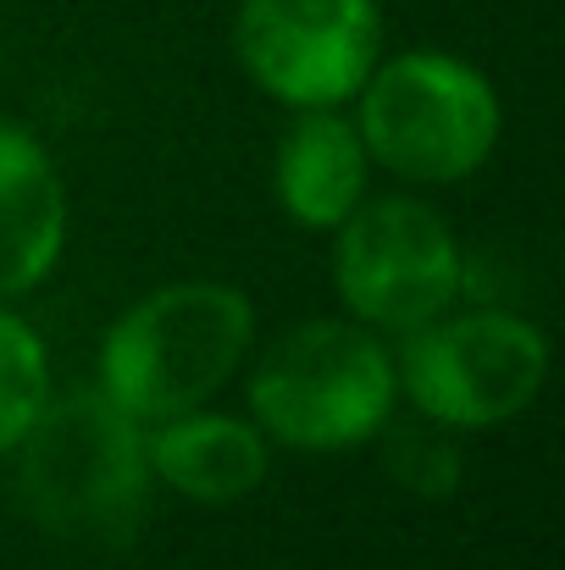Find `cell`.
<instances>
[{
    "instance_id": "obj_1",
    "label": "cell",
    "mask_w": 565,
    "mask_h": 570,
    "mask_svg": "<svg viewBox=\"0 0 565 570\" xmlns=\"http://www.w3.org/2000/svg\"><path fill=\"white\" fill-rule=\"evenodd\" d=\"M22 510L61 543L117 549L139 532L150 460L139 421L106 387H72L39 404L17 438Z\"/></svg>"
},
{
    "instance_id": "obj_2",
    "label": "cell",
    "mask_w": 565,
    "mask_h": 570,
    "mask_svg": "<svg viewBox=\"0 0 565 570\" xmlns=\"http://www.w3.org/2000/svg\"><path fill=\"white\" fill-rule=\"evenodd\" d=\"M255 311L233 283H173L139 299L100 350V387L134 421L199 410L238 372Z\"/></svg>"
},
{
    "instance_id": "obj_3",
    "label": "cell",
    "mask_w": 565,
    "mask_h": 570,
    "mask_svg": "<svg viewBox=\"0 0 565 570\" xmlns=\"http://www.w3.org/2000/svg\"><path fill=\"white\" fill-rule=\"evenodd\" d=\"M361 145L388 173L416 184L471 178L499 139V100L488 78L455 56L410 50L367 72Z\"/></svg>"
},
{
    "instance_id": "obj_4",
    "label": "cell",
    "mask_w": 565,
    "mask_h": 570,
    "mask_svg": "<svg viewBox=\"0 0 565 570\" xmlns=\"http://www.w3.org/2000/svg\"><path fill=\"white\" fill-rule=\"evenodd\" d=\"M255 421L294 449H350L382 432L393 410V366L367 327L350 322H305L283 333L255 377Z\"/></svg>"
},
{
    "instance_id": "obj_5",
    "label": "cell",
    "mask_w": 565,
    "mask_h": 570,
    "mask_svg": "<svg viewBox=\"0 0 565 570\" xmlns=\"http://www.w3.org/2000/svg\"><path fill=\"white\" fill-rule=\"evenodd\" d=\"M405 393L438 426H499L522 415L549 377V344L533 322L505 311H471L410 327Z\"/></svg>"
},
{
    "instance_id": "obj_6",
    "label": "cell",
    "mask_w": 565,
    "mask_h": 570,
    "mask_svg": "<svg viewBox=\"0 0 565 570\" xmlns=\"http://www.w3.org/2000/svg\"><path fill=\"white\" fill-rule=\"evenodd\" d=\"M333 283L361 322L410 333L460 294V249L421 199L382 194L339 222Z\"/></svg>"
},
{
    "instance_id": "obj_7",
    "label": "cell",
    "mask_w": 565,
    "mask_h": 570,
    "mask_svg": "<svg viewBox=\"0 0 565 570\" xmlns=\"http://www.w3.org/2000/svg\"><path fill=\"white\" fill-rule=\"evenodd\" d=\"M382 22L372 0H238L233 50L283 106L316 111L361 95L377 67Z\"/></svg>"
},
{
    "instance_id": "obj_8",
    "label": "cell",
    "mask_w": 565,
    "mask_h": 570,
    "mask_svg": "<svg viewBox=\"0 0 565 570\" xmlns=\"http://www.w3.org/2000/svg\"><path fill=\"white\" fill-rule=\"evenodd\" d=\"M67 238V189L45 145L0 128V294H28L50 277Z\"/></svg>"
},
{
    "instance_id": "obj_9",
    "label": "cell",
    "mask_w": 565,
    "mask_h": 570,
    "mask_svg": "<svg viewBox=\"0 0 565 570\" xmlns=\"http://www.w3.org/2000/svg\"><path fill=\"white\" fill-rule=\"evenodd\" d=\"M145 460H150V476H162L194 504H233L255 493L266 476L261 432L233 415H205V410L156 421V432L145 438Z\"/></svg>"
},
{
    "instance_id": "obj_10",
    "label": "cell",
    "mask_w": 565,
    "mask_h": 570,
    "mask_svg": "<svg viewBox=\"0 0 565 570\" xmlns=\"http://www.w3.org/2000/svg\"><path fill=\"white\" fill-rule=\"evenodd\" d=\"M367 189V145L333 117V106L305 111L277 145V199L300 227H339Z\"/></svg>"
},
{
    "instance_id": "obj_11",
    "label": "cell",
    "mask_w": 565,
    "mask_h": 570,
    "mask_svg": "<svg viewBox=\"0 0 565 570\" xmlns=\"http://www.w3.org/2000/svg\"><path fill=\"white\" fill-rule=\"evenodd\" d=\"M50 399V361L33 327L11 311H0V454L17 449V438L33 426L39 404Z\"/></svg>"
},
{
    "instance_id": "obj_12",
    "label": "cell",
    "mask_w": 565,
    "mask_h": 570,
    "mask_svg": "<svg viewBox=\"0 0 565 570\" xmlns=\"http://www.w3.org/2000/svg\"><path fill=\"white\" fill-rule=\"evenodd\" d=\"M388 471L405 488H416L427 499H444L455 488V476H460V460H455V449L438 432H399L388 443Z\"/></svg>"
}]
</instances>
